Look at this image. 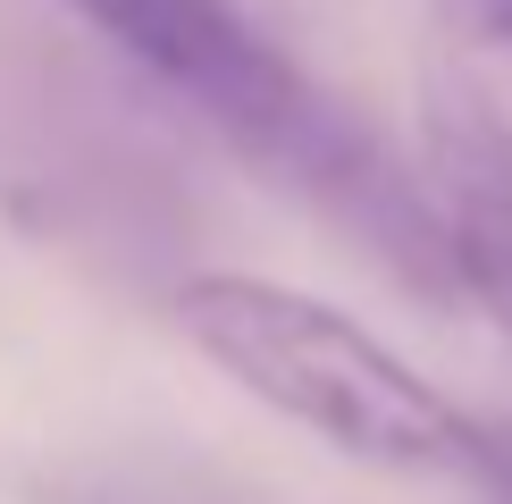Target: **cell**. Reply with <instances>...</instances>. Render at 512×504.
Returning a JSON list of instances; mask_svg holds the SVG:
<instances>
[{
    "instance_id": "cell-5",
    "label": "cell",
    "mask_w": 512,
    "mask_h": 504,
    "mask_svg": "<svg viewBox=\"0 0 512 504\" xmlns=\"http://www.w3.org/2000/svg\"><path fill=\"white\" fill-rule=\"evenodd\" d=\"M462 9V26L487 34V42H512V0H454Z\"/></svg>"
},
{
    "instance_id": "cell-1",
    "label": "cell",
    "mask_w": 512,
    "mask_h": 504,
    "mask_svg": "<svg viewBox=\"0 0 512 504\" xmlns=\"http://www.w3.org/2000/svg\"><path fill=\"white\" fill-rule=\"evenodd\" d=\"M177 336L219 378H236L252 404L286 412L319 446L378 462V471H445L471 479L479 462V412L437 395L429 378L378 345L353 311L319 303L303 286L244 278V269H202L168 294Z\"/></svg>"
},
{
    "instance_id": "cell-2",
    "label": "cell",
    "mask_w": 512,
    "mask_h": 504,
    "mask_svg": "<svg viewBox=\"0 0 512 504\" xmlns=\"http://www.w3.org/2000/svg\"><path fill=\"white\" fill-rule=\"evenodd\" d=\"M252 168H261L269 185H286V194H303L319 219H328L336 236H353L395 286L429 294V303H462L420 168H403L395 143L378 135L370 118H353L345 101H328L319 84L286 110V126H277L261 152H252Z\"/></svg>"
},
{
    "instance_id": "cell-4",
    "label": "cell",
    "mask_w": 512,
    "mask_h": 504,
    "mask_svg": "<svg viewBox=\"0 0 512 504\" xmlns=\"http://www.w3.org/2000/svg\"><path fill=\"white\" fill-rule=\"evenodd\" d=\"M420 185L437 202V236L454 261V294L479 303L512 345V118L479 84H420Z\"/></svg>"
},
{
    "instance_id": "cell-3",
    "label": "cell",
    "mask_w": 512,
    "mask_h": 504,
    "mask_svg": "<svg viewBox=\"0 0 512 504\" xmlns=\"http://www.w3.org/2000/svg\"><path fill=\"white\" fill-rule=\"evenodd\" d=\"M68 9L101 42H118L135 68H152L168 93H185L244 160L311 93V76L252 26L236 0H68Z\"/></svg>"
}]
</instances>
